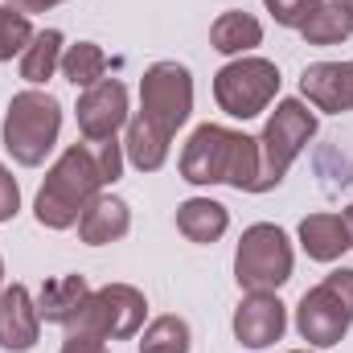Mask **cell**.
I'll return each instance as SVG.
<instances>
[{
  "label": "cell",
  "instance_id": "cell-3",
  "mask_svg": "<svg viewBox=\"0 0 353 353\" xmlns=\"http://www.w3.org/2000/svg\"><path fill=\"white\" fill-rule=\"evenodd\" d=\"M58 132H62V107L54 94L37 87L12 94V103L4 111V148L17 165H25V169L46 165V157L58 144Z\"/></svg>",
  "mask_w": 353,
  "mask_h": 353
},
{
  "label": "cell",
  "instance_id": "cell-22",
  "mask_svg": "<svg viewBox=\"0 0 353 353\" xmlns=\"http://www.w3.org/2000/svg\"><path fill=\"white\" fill-rule=\"evenodd\" d=\"M62 74H66V83H74V87H83V90L94 87L107 74V54L94 41H79V46H70L62 54Z\"/></svg>",
  "mask_w": 353,
  "mask_h": 353
},
{
  "label": "cell",
  "instance_id": "cell-31",
  "mask_svg": "<svg viewBox=\"0 0 353 353\" xmlns=\"http://www.w3.org/2000/svg\"><path fill=\"white\" fill-rule=\"evenodd\" d=\"M0 279H4V263H0Z\"/></svg>",
  "mask_w": 353,
  "mask_h": 353
},
{
  "label": "cell",
  "instance_id": "cell-28",
  "mask_svg": "<svg viewBox=\"0 0 353 353\" xmlns=\"http://www.w3.org/2000/svg\"><path fill=\"white\" fill-rule=\"evenodd\" d=\"M54 4H62V0H8V8H17V12H46V8H54Z\"/></svg>",
  "mask_w": 353,
  "mask_h": 353
},
{
  "label": "cell",
  "instance_id": "cell-24",
  "mask_svg": "<svg viewBox=\"0 0 353 353\" xmlns=\"http://www.w3.org/2000/svg\"><path fill=\"white\" fill-rule=\"evenodd\" d=\"M33 41V25L25 12L0 4V62H12L17 54H25V46Z\"/></svg>",
  "mask_w": 353,
  "mask_h": 353
},
{
  "label": "cell",
  "instance_id": "cell-16",
  "mask_svg": "<svg viewBox=\"0 0 353 353\" xmlns=\"http://www.w3.org/2000/svg\"><path fill=\"white\" fill-rule=\"evenodd\" d=\"M300 247L308 259L316 263H333L350 251V234H345V222L341 214H308L300 222Z\"/></svg>",
  "mask_w": 353,
  "mask_h": 353
},
{
  "label": "cell",
  "instance_id": "cell-19",
  "mask_svg": "<svg viewBox=\"0 0 353 353\" xmlns=\"http://www.w3.org/2000/svg\"><path fill=\"white\" fill-rule=\"evenodd\" d=\"M62 54H66V41H62L58 29L33 33V41H29L25 54H21V79L33 83V87H41V83L54 79V70L62 66Z\"/></svg>",
  "mask_w": 353,
  "mask_h": 353
},
{
  "label": "cell",
  "instance_id": "cell-29",
  "mask_svg": "<svg viewBox=\"0 0 353 353\" xmlns=\"http://www.w3.org/2000/svg\"><path fill=\"white\" fill-rule=\"evenodd\" d=\"M341 222H345V234H350V247H353V205H345V214H341Z\"/></svg>",
  "mask_w": 353,
  "mask_h": 353
},
{
  "label": "cell",
  "instance_id": "cell-21",
  "mask_svg": "<svg viewBox=\"0 0 353 353\" xmlns=\"http://www.w3.org/2000/svg\"><path fill=\"white\" fill-rule=\"evenodd\" d=\"M308 46H337L353 33V12L345 8V0H321L316 12L300 25Z\"/></svg>",
  "mask_w": 353,
  "mask_h": 353
},
{
  "label": "cell",
  "instance_id": "cell-27",
  "mask_svg": "<svg viewBox=\"0 0 353 353\" xmlns=\"http://www.w3.org/2000/svg\"><path fill=\"white\" fill-rule=\"evenodd\" d=\"M62 353H111L99 337H90V333H70L66 341H62Z\"/></svg>",
  "mask_w": 353,
  "mask_h": 353
},
{
  "label": "cell",
  "instance_id": "cell-2",
  "mask_svg": "<svg viewBox=\"0 0 353 353\" xmlns=\"http://www.w3.org/2000/svg\"><path fill=\"white\" fill-rule=\"evenodd\" d=\"M181 176L189 185H234L239 193H255L259 140L222 123H201L181 152Z\"/></svg>",
  "mask_w": 353,
  "mask_h": 353
},
{
  "label": "cell",
  "instance_id": "cell-10",
  "mask_svg": "<svg viewBox=\"0 0 353 353\" xmlns=\"http://www.w3.org/2000/svg\"><path fill=\"white\" fill-rule=\"evenodd\" d=\"M128 123V87L119 79H103L79 94V132L83 140H107Z\"/></svg>",
  "mask_w": 353,
  "mask_h": 353
},
{
  "label": "cell",
  "instance_id": "cell-23",
  "mask_svg": "<svg viewBox=\"0 0 353 353\" xmlns=\"http://www.w3.org/2000/svg\"><path fill=\"white\" fill-rule=\"evenodd\" d=\"M189 325L181 316H157L144 337H140V353H189Z\"/></svg>",
  "mask_w": 353,
  "mask_h": 353
},
{
  "label": "cell",
  "instance_id": "cell-11",
  "mask_svg": "<svg viewBox=\"0 0 353 353\" xmlns=\"http://www.w3.org/2000/svg\"><path fill=\"white\" fill-rule=\"evenodd\" d=\"M288 329V312L275 292H247L234 308V337L247 350H267Z\"/></svg>",
  "mask_w": 353,
  "mask_h": 353
},
{
  "label": "cell",
  "instance_id": "cell-8",
  "mask_svg": "<svg viewBox=\"0 0 353 353\" xmlns=\"http://www.w3.org/2000/svg\"><path fill=\"white\" fill-rule=\"evenodd\" d=\"M279 94V70L267 58H234L214 74V99L234 119H255Z\"/></svg>",
  "mask_w": 353,
  "mask_h": 353
},
{
  "label": "cell",
  "instance_id": "cell-25",
  "mask_svg": "<svg viewBox=\"0 0 353 353\" xmlns=\"http://www.w3.org/2000/svg\"><path fill=\"white\" fill-rule=\"evenodd\" d=\"M267 12L279 21V25H288V29H300L312 12H316V4L321 0H263Z\"/></svg>",
  "mask_w": 353,
  "mask_h": 353
},
{
  "label": "cell",
  "instance_id": "cell-30",
  "mask_svg": "<svg viewBox=\"0 0 353 353\" xmlns=\"http://www.w3.org/2000/svg\"><path fill=\"white\" fill-rule=\"evenodd\" d=\"M345 8H350V12H353V0H345Z\"/></svg>",
  "mask_w": 353,
  "mask_h": 353
},
{
  "label": "cell",
  "instance_id": "cell-12",
  "mask_svg": "<svg viewBox=\"0 0 353 353\" xmlns=\"http://www.w3.org/2000/svg\"><path fill=\"white\" fill-rule=\"evenodd\" d=\"M300 94L329 115L353 111V62H312L300 74Z\"/></svg>",
  "mask_w": 353,
  "mask_h": 353
},
{
  "label": "cell",
  "instance_id": "cell-5",
  "mask_svg": "<svg viewBox=\"0 0 353 353\" xmlns=\"http://www.w3.org/2000/svg\"><path fill=\"white\" fill-rule=\"evenodd\" d=\"M312 136H316V111H308L300 99H283L271 111L263 136H259V181H255V193L275 189Z\"/></svg>",
  "mask_w": 353,
  "mask_h": 353
},
{
  "label": "cell",
  "instance_id": "cell-32",
  "mask_svg": "<svg viewBox=\"0 0 353 353\" xmlns=\"http://www.w3.org/2000/svg\"><path fill=\"white\" fill-rule=\"evenodd\" d=\"M292 353H308V350H292Z\"/></svg>",
  "mask_w": 353,
  "mask_h": 353
},
{
  "label": "cell",
  "instance_id": "cell-4",
  "mask_svg": "<svg viewBox=\"0 0 353 353\" xmlns=\"http://www.w3.org/2000/svg\"><path fill=\"white\" fill-rule=\"evenodd\" d=\"M350 325H353V267H337L333 275H325V283L304 292V300L296 308V329L308 345L333 350V345L345 341Z\"/></svg>",
  "mask_w": 353,
  "mask_h": 353
},
{
  "label": "cell",
  "instance_id": "cell-17",
  "mask_svg": "<svg viewBox=\"0 0 353 353\" xmlns=\"http://www.w3.org/2000/svg\"><path fill=\"white\" fill-rule=\"evenodd\" d=\"M226 226H230V214L214 197H189L176 205V230L189 243H218L226 234Z\"/></svg>",
  "mask_w": 353,
  "mask_h": 353
},
{
  "label": "cell",
  "instance_id": "cell-14",
  "mask_svg": "<svg viewBox=\"0 0 353 353\" xmlns=\"http://www.w3.org/2000/svg\"><path fill=\"white\" fill-rule=\"evenodd\" d=\"M128 230H132V210H128L123 197L99 193V197H90L87 201V210L79 214V239H83L87 247L119 243Z\"/></svg>",
  "mask_w": 353,
  "mask_h": 353
},
{
  "label": "cell",
  "instance_id": "cell-20",
  "mask_svg": "<svg viewBox=\"0 0 353 353\" xmlns=\"http://www.w3.org/2000/svg\"><path fill=\"white\" fill-rule=\"evenodd\" d=\"M263 41V25L251 12H222L210 25V46L218 54H247Z\"/></svg>",
  "mask_w": 353,
  "mask_h": 353
},
{
  "label": "cell",
  "instance_id": "cell-1",
  "mask_svg": "<svg viewBox=\"0 0 353 353\" xmlns=\"http://www.w3.org/2000/svg\"><path fill=\"white\" fill-rule=\"evenodd\" d=\"M119 173H123V152L115 136L70 144L58 157V165L46 173V185L37 189V205H33L37 222L50 230L79 226V214L87 210V201L99 197L103 185H115Z\"/></svg>",
  "mask_w": 353,
  "mask_h": 353
},
{
  "label": "cell",
  "instance_id": "cell-13",
  "mask_svg": "<svg viewBox=\"0 0 353 353\" xmlns=\"http://www.w3.org/2000/svg\"><path fill=\"white\" fill-rule=\"evenodd\" d=\"M37 333H41V312H37L29 288L25 283L0 288V350L8 353L33 350Z\"/></svg>",
  "mask_w": 353,
  "mask_h": 353
},
{
  "label": "cell",
  "instance_id": "cell-15",
  "mask_svg": "<svg viewBox=\"0 0 353 353\" xmlns=\"http://www.w3.org/2000/svg\"><path fill=\"white\" fill-rule=\"evenodd\" d=\"M87 296H90L87 275H58V279L41 283V292H37V312H41V321L70 329L74 316H79V308L87 304Z\"/></svg>",
  "mask_w": 353,
  "mask_h": 353
},
{
  "label": "cell",
  "instance_id": "cell-18",
  "mask_svg": "<svg viewBox=\"0 0 353 353\" xmlns=\"http://www.w3.org/2000/svg\"><path fill=\"white\" fill-rule=\"evenodd\" d=\"M169 140L173 136H165L157 123H148L144 115H136V119H128V140H123V148H128V161L140 169V173H157L165 161H169Z\"/></svg>",
  "mask_w": 353,
  "mask_h": 353
},
{
  "label": "cell",
  "instance_id": "cell-26",
  "mask_svg": "<svg viewBox=\"0 0 353 353\" xmlns=\"http://www.w3.org/2000/svg\"><path fill=\"white\" fill-rule=\"evenodd\" d=\"M21 210V189H17V176L0 165V222H12Z\"/></svg>",
  "mask_w": 353,
  "mask_h": 353
},
{
  "label": "cell",
  "instance_id": "cell-6",
  "mask_svg": "<svg viewBox=\"0 0 353 353\" xmlns=\"http://www.w3.org/2000/svg\"><path fill=\"white\" fill-rule=\"evenodd\" d=\"M292 243L279 226L255 222L243 230L234 251V279L247 292H279L292 279Z\"/></svg>",
  "mask_w": 353,
  "mask_h": 353
},
{
  "label": "cell",
  "instance_id": "cell-7",
  "mask_svg": "<svg viewBox=\"0 0 353 353\" xmlns=\"http://www.w3.org/2000/svg\"><path fill=\"white\" fill-rule=\"evenodd\" d=\"M144 312H148V300L140 288L132 283H107L99 292H90L87 304L79 308L70 333H90L99 341H128L144 329Z\"/></svg>",
  "mask_w": 353,
  "mask_h": 353
},
{
  "label": "cell",
  "instance_id": "cell-9",
  "mask_svg": "<svg viewBox=\"0 0 353 353\" xmlns=\"http://www.w3.org/2000/svg\"><path fill=\"white\" fill-rule=\"evenodd\" d=\"M189 111H193V79H189V70L176 66V62L148 66L144 79H140V115L148 123H157L165 136H173L189 119Z\"/></svg>",
  "mask_w": 353,
  "mask_h": 353
}]
</instances>
